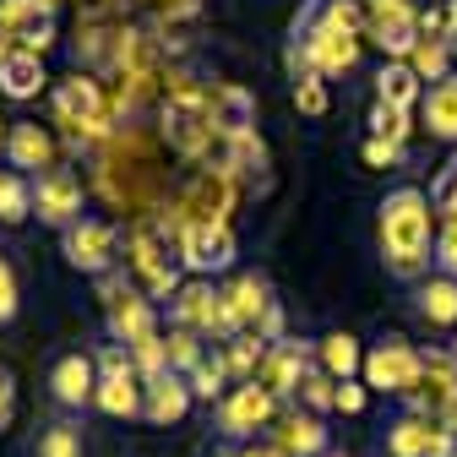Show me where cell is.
Listing matches in <instances>:
<instances>
[{"label":"cell","mask_w":457,"mask_h":457,"mask_svg":"<svg viewBox=\"0 0 457 457\" xmlns=\"http://www.w3.org/2000/svg\"><path fill=\"white\" fill-rule=\"evenodd\" d=\"M223 305H228V316L240 321V332H256V337H267V343L283 337V311H278L272 283H267L262 272H240V278L223 289Z\"/></svg>","instance_id":"7"},{"label":"cell","mask_w":457,"mask_h":457,"mask_svg":"<svg viewBox=\"0 0 457 457\" xmlns=\"http://www.w3.org/2000/svg\"><path fill=\"white\" fill-rule=\"evenodd\" d=\"M49 98H54V114H61L66 126H98V114H104V93H98L93 77H66V82H54Z\"/></svg>","instance_id":"20"},{"label":"cell","mask_w":457,"mask_h":457,"mask_svg":"<svg viewBox=\"0 0 457 457\" xmlns=\"http://www.w3.org/2000/svg\"><path fill=\"white\" fill-rule=\"evenodd\" d=\"M0 22L12 33V49H22V54H44L54 44V33H61L49 0H0Z\"/></svg>","instance_id":"12"},{"label":"cell","mask_w":457,"mask_h":457,"mask_svg":"<svg viewBox=\"0 0 457 457\" xmlns=\"http://www.w3.org/2000/svg\"><path fill=\"white\" fill-rule=\"evenodd\" d=\"M365 403H370V386L365 381H337V392H332V409L337 414H365Z\"/></svg>","instance_id":"38"},{"label":"cell","mask_w":457,"mask_h":457,"mask_svg":"<svg viewBox=\"0 0 457 457\" xmlns=\"http://www.w3.org/2000/svg\"><path fill=\"white\" fill-rule=\"evenodd\" d=\"M316 365L332 376V381H354L365 370V349H360V337L354 332H327L316 343Z\"/></svg>","instance_id":"26"},{"label":"cell","mask_w":457,"mask_h":457,"mask_svg":"<svg viewBox=\"0 0 457 457\" xmlns=\"http://www.w3.org/2000/svg\"><path fill=\"white\" fill-rule=\"evenodd\" d=\"M163 343H169V370H180V376H191L196 360L207 354V337L202 332H186V327H169Z\"/></svg>","instance_id":"31"},{"label":"cell","mask_w":457,"mask_h":457,"mask_svg":"<svg viewBox=\"0 0 457 457\" xmlns=\"http://www.w3.org/2000/svg\"><path fill=\"white\" fill-rule=\"evenodd\" d=\"M360 158H365L370 169H392L397 158H403V142H386V137H370V142L360 147Z\"/></svg>","instance_id":"40"},{"label":"cell","mask_w":457,"mask_h":457,"mask_svg":"<svg viewBox=\"0 0 457 457\" xmlns=\"http://www.w3.org/2000/svg\"><path fill=\"white\" fill-rule=\"evenodd\" d=\"M49 397H54V409H61V414L82 420V409H93V397H98V360L82 354V349L54 354L49 360Z\"/></svg>","instance_id":"9"},{"label":"cell","mask_w":457,"mask_h":457,"mask_svg":"<svg viewBox=\"0 0 457 457\" xmlns=\"http://www.w3.org/2000/svg\"><path fill=\"white\" fill-rule=\"evenodd\" d=\"M441 425H446V430H452V436H457V397H452V403H446V409H441Z\"/></svg>","instance_id":"44"},{"label":"cell","mask_w":457,"mask_h":457,"mask_svg":"<svg viewBox=\"0 0 457 457\" xmlns=\"http://www.w3.org/2000/svg\"><path fill=\"white\" fill-rule=\"evenodd\" d=\"M120 228H114L109 218H77L66 235H61V256L77 267V272H87V278H109L114 267H120Z\"/></svg>","instance_id":"6"},{"label":"cell","mask_w":457,"mask_h":457,"mask_svg":"<svg viewBox=\"0 0 457 457\" xmlns=\"http://www.w3.org/2000/svg\"><path fill=\"white\" fill-rule=\"evenodd\" d=\"M212 425H218L223 441L251 446V441H262V430L278 425V397H272L262 381H235V386H228L218 403H212Z\"/></svg>","instance_id":"4"},{"label":"cell","mask_w":457,"mask_h":457,"mask_svg":"<svg viewBox=\"0 0 457 457\" xmlns=\"http://www.w3.org/2000/svg\"><path fill=\"white\" fill-rule=\"evenodd\" d=\"M93 360H98V397H93V409L109 414V420H142V386H147V381H142L131 349H120V343H104Z\"/></svg>","instance_id":"5"},{"label":"cell","mask_w":457,"mask_h":457,"mask_svg":"<svg viewBox=\"0 0 457 457\" xmlns=\"http://www.w3.org/2000/svg\"><path fill=\"white\" fill-rule=\"evenodd\" d=\"M420 98H425V82H420V71H414L409 61H386V66L376 71V104L409 114Z\"/></svg>","instance_id":"25"},{"label":"cell","mask_w":457,"mask_h":457,"mask_svg":"<svg viewBox=\"0 0 457 457\" xmlns=\"http://www.w3.org/2000/svg\"><path fill=\"white\" fill-rule=\"evenodd\" d=\"M332 392H337V381H332V376L316 365V370L300 381V392H295V397H300V403H305L311 414H321V409H332Z\"/></svg>","instance_id":"34"},{"label":"cell","mask_w":457,"mask_h":457,"mask_svg":"<svg viewBox=\"0 0 457 457\" xmlns=\"http://www.w3.org/2000/svg\"><path fill=\"white\" fill-rule=\"evenodd\" d=\"M414 316L430 327V332H457V278L446 272H430L414 283Z\"/></svg>","instance_id":"18"},{"label":"cell","mask_w":457,"mask_h":457,"mask_svg":"<svg viewBox=\"0 0 457 457\" xmlns=\"http://www.w3.org/2000/svg\"><path fill=\"white\" fill-rule=\"evenodd\" d=\"M430 207L436 212H457V153L446 158V169H441L436 186H430Z\"/></svg>","instance_id":"35"},{"label":"cell","mask_w":457,"mask_h":457,"mask_svg":"<svg viewBox=\"0 0 457 457\" xmlns=\"http://www.w3.org/2000/svg\"><path fill=\"white\" fill-rule=\"evenodd\" d=\"M186 381H191V397H196V403H218V397H223L228 386H235V376H228V360H223L218 343H212V349L196 360V370H191Z\"/></svg>","instance_id":"27"},{"label":"cell","mask_w":457,"mask_h":457,"mask_svg":"<svg viewBox=\"0 0 457 457\" xmlns=\"http://www.w3.org/2000/svg\"><path fill=\"white\" fill-rule=\"evenodd\" d=\"M420 120L436 142H457V71L446 82H430L420 98Z\"/></svg>","instance_id":"24"},{"label":"cell","mask_w":457,"mask_h":457,"mask_svg":"<svg viewBox=\"0 0 457 457\" xmlns=\"http://www.w3.org/2000/svg\"><path fill=\"white\" fill-rule=\"evenodd\" d=\"M22 457H87V436H82V420H77V414L44 420V425L33 430V441L22 446Z\"/></svg>","instance_id":"22"},{"label":"cell","mask_w":457,"mask_h":457,"mask_svg":"<svg viewBox=\"0 0 457 457\" xmlns=\"http://www.w3.org/2000/svg\"><path fill=\"white\" fill-rule=\"evenodd\" d=\"M425 457H457V436H452L441 420L430 425V446H425Z\"/></svg>","instance_id":"42"},{"label":"cell","mask_w":457,"mask_h":457,"mask_svg":"<svg viewBox=\"0 0 457 457\" xmlns=\"http://www.w3.org/2000/svg\"><path fill=\"white\" fill-rule=\"evenodd\" d=\"M17 311H22V278H17L12 256L0 251V327H12V321H17Z\"/></svg>","instance_id":"32"},{"label":"cell","mask_w":457,"mask_h":457,"mask_svg":"<svg viewBox=\"0 0 457 457\" xmlns=\"http://www.w3.org/2000/svg\"><path fill=\"white\" fill-rule=\"evenodd\" d=\"M327 457H349V452H337V446H332V452H327Z\"/></svg>","instance_id":"47"},{"label":"cell","mask_w":457,"mask_h":457,"mask_svg":"<svg viewBox=\"0 0 457 457\" xmlns=\"http://www.w3.org/2000/svg\"><path fill=\"white\" fill-rule=\"evenodd\" d=\"M235 256H240V245H235L223 218H196L180 228V262L191 278H218V272L235 267Z\"/></svg>","instance_id":"8"},{"label":"cell","mask_w":457,"mask_h":457,"mask_svg":"<svg viewBox=\"0 0 457 457\" xmlns=\"http://www.w3.org/2000/svg\"><path fill=\"white\" fill-rule=\"evenodd\" d=\"M126 251H131V272H137V289L147 300H169L180 289V240H169V228L158 218H137L126 228Z\"/></svg>","instance_id":"2"},{"label":"cell","mask_w":457,"mask_h":457,"mask_svg":"<svg viewBox=\"0 0 457 457\" xmlns=\"http://www.w3.org/2000/svg\"><path fill=\"white\" fill-rule=\"evenodd\" d=\"M49 6H54V0H49Z\"/></svg>","instance_id":"49"},{"label":"cell","mask_w":457,"mask_h":457,"mask_svg":"<svg viewBox=\"0 0 457 457\" xmlns=\"http://www.w3.org/2000/svg\"><path fill=\"white\" fill-rule=\"evenodd\" d=\"M207 114H212V137H223V142L256 137V93L240 87V82H223V87L207 98Z\"/></svg>","instance_id":"15"},{"label":"cell","mask_w":457,"mask_h":457,"mask_svg":"<svg viewBox=\"0 0 457 457\" xmlns=\"http://www.w3.org/2000/svg\"><path fill=\"white\" fill-rule=\"evenodd\" d=\"M33 218L49 223V228H66L77 218H87V202H82V180L71 175V169H44V175L33 180Z\"/></svg>","instance_id":"10"},{"label":"cell","mask_w":457,"mask_h":457,"mask_svg":"<svg viewBox=\"0 0 457 457\" xmlns=\"http://www.w3.org/2000/svg\"><path fill=\"white\" fill-rule=\"evenodd\" d=\"M436 272L457 278V218H446V228H441V240H436Z\"/></svg>","instance_id":"41"},{"label":"cell","mask_w":457,"mask_h":457,"mask_svg":"<svg viewBox=\"0 0 457 457\" xmlns=\"http://www.w3.org/2000/svg\"><path fill=\"white\" fill-rule=\"evenodd\" d=\"M370 33H376V44L386 49V61H409L414 44L425 38L420 12L409 6V0H376V6H370Z\"/></svg>","instance_id":"13"},{"label":"cell","mask_w":457,"mask_h":457,"mask_svg":"<svg viewBox=\"0 0 457 457\" xmlns=\"http://www.w3.org/2000/svg\"><path fill=\"white\" fill-rule=\"evenodd\" d=\"M6 131H12V120H0V147H6Z\"/></svg>","instance_id":"46"},{"label":"cell","mask_w":457,"mask_h":457,"mask_svg":"<svg viewBox=\"0 0 457 457\" xmlns=\"http://www.w3.org/2000/svg\"><path fill=\"white\" fill-rule=\"evenodd\" d=\"M44 87H49V77H44V54L12 49L6 61H0V93H6L12 104H28V98H38Z\"/></svg>","instance_id":"23"},{"label":"cell","mask_w":457,"mask_h":457,"mask_svg":"<svg viewBox=\"0 0 457 457\" xmlns=\"http://www.w3.org/2000/svg\"><path fill=\"white\" fill-rule=\"evenodd\" d=\"M409 66L420 71V82H446V77H452V71H446V66H452L446 38H441V33H425V38L414 44V54H409Z\"/></svg>","instance_id":"30"},{"label":"cell","mask_w":457,"mask_h":457,"mask_svg":"<svg viewBox=\"0 0 457 457\" xmlns=\"http://www.w3.org/2000/svg\"><path fill=\"white\" fill-rule=\"evenodd\" d=\"M425 392H414V414L420 409H446L452 397H457V354L452 349H425V376H420Z\"/></svg>","instance_id":"21"},{"label":"cell","mask_w":457,"mask_h":457,"mask_svg":"<svg viewBox=\"0 0 457 457\" xmlns=\"http://www.w3.org/2000/svg\"><path fill=\"white\" fill-rule=\"evenodd\" d=\"M452 354H457V343H452Z\"/></svg>","instance_id":"48"},{"label":"cell","mask_w":457,"mask_h":457,"mask_svg":"<svg viewBox=\"0 0 457 457\" xmlns=\"http://www.w3.org/2000/svg\"><path fill=\"white\" fill-rule=\"evenodd\" d=\"M295 104H300V114L321 120V114H327V82H321V77H311V82H295Z\"/></svg>","instance_id":"37"},{"label":"cell","mask_w":457,"mask_h":457,"mask_svg":"<svg viewBox=\"0 0 457 457\" xmlns=\"http://www.w3.org/2000/svg\"><path fill=\"white\" fill-rule=\"evenodd\" d=\"M420 376H425V349H414L403 332H381L370 349H365L360 381L370 392H381V397H414L420 392Z\"/></svg>","instance_id":"3"},{"label":"cell","mask_w":457,"mask_h":457,"mask_svg":"<svg viewBox=\"0 0 457 457\" xmlns=\"http://www.w3.org/2000/svg\"><path fill=\"white\" fill-rule=\"evenodd\" d=\"M12 54V33H6V22H0V61Z\"/></svg>","instance_id":"45"},{"label":"cell","mask_w":457,"mask_h":457,"mask_svg":"<svg viewBox=\"0 0 457 457\" xmlns=\"http://www.w3.org/2000/svg\"><path fill=\"white\" fill-rule=\"evenodd\" d=\"M191 381L180 376V370H163V376H147V386H142V420L147 425H180L186 414H191Z\"/></svg>","instance_id":"16"},{"label":"cell","mask_w":457,"mask_h":457,"mask_svg":"<svg viewBox=\"0 0 457 457\" xmlns=\"http://www.w3.org/2000/svg\"><path fill=\"white\" fill-rule=\"evenodd\" d=\"M169 142H175V153H202V142L212 137V114H207V104L202 98H191V93H180V98H169Z\"/></svg>","instance_id":"19"},{"label":"cell","mask_w":457,"mask_h":457,"mask_svg":"<svg viewBox=\"0 0 457 457\" xmlns=\"http://www.w3.org/2000/svg\"><path fill=\"white\" fill-rule=\"evenodd\" d=\"M12 420H17V370L0 365V436L12 430Z\"/></svg>","instance_id":"39"},{"label":"cell","mask_w":457,"mask_h":457,"mask_svg":"<svg viewBox=\"0 0 457 457\" xmlns=\"http://www.w3.org/2000/svg\"><path fill=\"white\" fill-rule=\"evenodd\" d=\"M272 446H283L289 457H327L332 452V430L321 425V414H311V409H295V414H283L278 425H272V436H267Z\"/></svg>","instance_id":"17"},{"label":"cell","mask_w":457,"mask_h":457,"mask_svg":"<svg viewBox=\"0 0 457 457\" xmlns=\"http://www.w3.org/2000/svg\"><path fill=\"white\" fill-rule=\"evenodd\" d=\"M33 218V180L0 163V223H22Z\"/></svg>","instance_id":"29"},{"label":"cell","mask_w":457,"mask_h":457,"mask_svg":"<svg viewBox=\"0 0 457 457\" xmlns=\"http://www.w3.org/2000/svg\"><path fill=\"white\" fill-rule=\"evenodd\" d=\"M240 457H289V452L272 446V441H251V446H240Z\"/></svg>","instance_id":"43"},{"label":"cell","mask_w":457,"mask_h":457,"mask_svg":"<svg viewBox=\"0 0 457 457\" xmlns=\"http://www.w3.org/2000/svg\"><path fill=\"white\" fill-rule=\"evenodd\" d=\"M0 163L17 169V175H28V180H38L44 169H54V137L38 120H12L6 147H0Z\"/></svg>","instance_id":"14"},{"label":"cell","mask_w":457,"mask_h":457,"mask_svg":"<svg viewBox=\"0 0 457 457\" xmlns=\"http://www.w3.org/2000/svg\"><path fill=\"white\" fill-rule=\"evenodd\" d=\"M403 131H409V114H397V109H386V104H376V109H370V137L403 142Z\"/></svg>","instance_id":"36"},{"label":"cell","mask_w":457,"mask_h":457,"mask_svg":"<svg viewBox=\"0 0 457 457\" xmlns=\"http://www.w3.org/2000/svg\"><path fill=\"white\" fill-rule=\"evenodd\" d=\"M311 370H316V343H305V337H278V343H267V360H262L256 381L272 397H295Z\"/></svg>","instance_id":"11"},{"label":"cell","mask_w":457,"mask_h":457,"mask_svg":"<svg viewBox=\"0 0 457 457\" xmlns=\"http://www.w3.org/2000/svg\"><path fill=\"white\" fill-rule=\"evenodd\" d=\"M430 223H436V207L420 186H392L381 196V262L397 283L430 278V262H436Z\"/></svg>","instance_id":"1"},{"label":"cell","mask_w":457,"mask_h":457,"mask_svg":"<svg viewBox=\"0 0 457 457\" xmlns=\"http://www.w3.org/2000/svg\"><path fill=\"white\" fill-rule=\"evenodd\" d=\"M430 446V414H397L386 425V457H425Z\"/></svg>","instance_id":"28"},{"label":"cell","mask_w":457,"mask_h":457,"mask_svg":"<svg viewBox=\"0 0 457 457\" xmlns=\"http://www.w3.org/2000/svg\"><path fill=\"white\" fill-rule=\"evenodd\" d=\"M235 147V169L245 180H256V186H267V147L256 142V137H245V142H228Z\"/></svg>","instance_id":"33"}]
</instances>
